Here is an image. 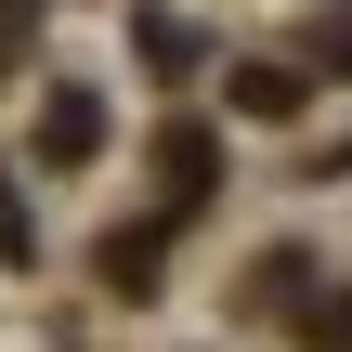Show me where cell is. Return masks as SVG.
I'll return each mask as SVG.
<instances>
[{
  "label": "cell",
  "instance_id": "obj_3",
  "mask_svg": "<svg viewBox=\"0 0 352 352\" xmlns=\"http://www.w3.org/2000/svg\"><path fill=\"white\" fill-rule=\"evenodd\" d=\"M235 104H248V118H300V78H287V65H235Z\"/></svg>",
  "mask_w": 352,
  "mask_h": 352
},
{
  "label": "cell",
  "instance_id": "obj_4",
  "mask_svg": "<svg viewBox=\"0 0 352 352\" xmlns=\"http://www.w3.org/2000/svg\"><path fill=\"white\" fill-rule=\"evenodd\" d=\"M327 352H352V314H327Z\"/></svg>",
  "mask_w": 352,
  "mask_h": 352
},
{
  "label": "cell",
  "instance_id": "obj_2",
  "mask_svg": "<svg viewBox=\"0 0 352 352\" xmlns=\"http://www.w3.org/2000/svg\"><path fill=\"white\" fill-rule=\"evenodd\" d=\"M157 183H170V209H196V196L222 183V157H209V131H170V144H157Z\"/></svg>",
  "mask_w": 352,
  "mask_h": 352
},
{
  "label": "cell",
  "instance_id": "obj_1",
  "mask_svg": "<svg viewBox=\"0 0 352 352\" xmlns=\"http://www.w3.org/2000/svg\"><path fill=\"white\" fill-rule=\"evenodd\" d=\"M78 157H104V91H52L39 104V170H78Z\"/></svg>",
  "mask_w": 352,
  "mask_h": 352
}]
</instances>
